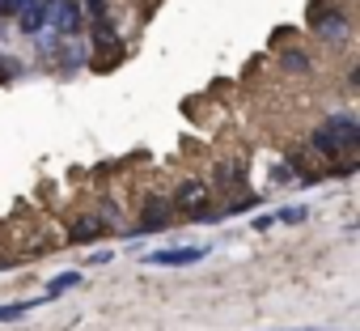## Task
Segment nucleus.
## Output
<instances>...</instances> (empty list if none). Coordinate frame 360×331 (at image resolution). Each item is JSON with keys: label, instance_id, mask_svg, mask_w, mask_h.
<instances>
[{"label": "nucleus", "instance_id": "nucleus-1", "mask_svg": "<svg viewBox=\"0 0 360 331\" xmlns=\"http://www.w3.org/2000/svg\"><path fill=\"white\" fill-rule=\"evenodd\" d=\"M309 22H314V35L318 39H326V43H343L347 39V30H352V22H347V13L339 9V5H318L314 13H309Z\"/></svg>", "mask_w": 360, "mask_h": 331}, {"label": "nucleus", "instance_id": "nucleus-2", "mask_svg": "<svg viewBox=\"0 0 360 331\" xmlns=\"http://www.w3.org/2000/svg\"><path fill=\"white\" fill-rule=\"evenodd\" d=\"M208 196H212V187L204 183V179H183L178 183V192H174V208L178 213H187V217H195V213H204L208 208Z\"/></svg>", "mask_w": 360, "mask_h": 331}, {"label": "nucleus", "instance_id": "nucleus-3", "mask_svg": "<svg viewBox=\"0 0 360 331\" xmlns=\"http://www.w3.org/2000/svg\"><path fill=\"white\" fill-rule=\"evenodd\" d=\"M208 255V246H165V251H148L144 263L148 268H191Z\"/></svg>", "mask_w": 360, "mask_h": 331}, {"label": "nucleus", "instance_id": "nucleus-4", "mask_svg": "<svg viewBox=\"0 0 360 331\" xmlns=\"http://www.w3.org/2000/svg\"><path fill=\"white\" fill-rule=\"evenodd\" d=\"M47 22H51L56 35H64V39H72V35L85 26V18H81V9H77V0H47Z\"/></svg>", "mask_w": 360, "mask_h": 331}, {"label": "nucleus", "instance_id": "nucleus-5", "mask_svg": "<svg viewBox=\"0 0 360 331\" xmlns=\"http://www.w3.org/2000/svg\"><path fill=\"white\" fill-rule=\"evenodd\" d=\"M174 213V204L165 200V196H157V200H144V208H140V225L131 230V234H157V230H169V217Z\"/></svg>", "mask_w": 360, "mask_h": 331}, {"label": "nucleus", "instance_id": "nucleus-6", "mask_svg": "<svg viewBox=\"0 0 360 331\" xmlns=\"http://www.w3.org/2000/svg\"><path fill=\"white\" fill-rule=\"evenodd\" d=\"M309 149H314L318 157H326V161H339V157H347V153H356L360 144H352V140H339V136H330L326 127H318V132L309 136Z\"/></svg>", "mask_w": 360, "mask_h": 331}, {"label": "nucleus", "instance_id": "nucleus-7", "mask_svg": "<svg viewBox=\"0 0 360 331\" xmlns=\"http://www.w3.org/2000/svg\"><path fill=\"white\" fill-rule=\"evenodd\" d=\"M322 127H326L330 136H339V140H352V144H360V119H356L352 111H330Z\"/></svg>", "mask_w": 360, "mask_h": 331}, {"label": "nucleus", "instance_id": "nucleus-8", "mask_svg": "<svg viewBox=\"0 0 360 331\" xmlns=\"http://www.w3.org/2000/svg\"><path fill=\"white\" fill-rule=\"evenodd\" d=\"M13 18H18V30H22V35H39V30L47 26V0H26Z\"/></svg>", "mask_w": 360, "mask_h": 331}, {"label": "nucleus", "instance_id": "nucleus-9", "mask_svg": "<svg viewBox=\"0 0 360 331\" xmlns=\"http://www.w3.org/2000/svg\"><path fill=\"white\" fill-rule=\"evenodd\" d=\"M102 234H106L102 217H98V213H85V217H77V221H72V230H68V242H72V246H81V242H94V238H102Z\"/></svg>", "mask_w": 360, "mask_h": 331}, {"label": "nucleus", "instance_id": "nucleus-10", "mask_svg": "<svg viewBox=\"0 0 360 331\" xmlns=\"http://www.w3.org/2000/svg\"><path fill=\"white\" fill-rule=\"evenodd\" d=\"M39 301H47V297H26V301H5L0 306V323H13V318H22V314H30Z\"/></svg>", "mask_w": 360, "mask_h": 331}, {"label": "nucleus", "instance_id": "nucleus-11", "mask_svg": "<svg viewBox=\"0 0 360 331\" xmlns=\"http://www.w3.org/2000/svg\"><path fill=\"white\" fill-rule=\"evenodd\" d=\"M77 285H81V272H60V276L47 285L43 297H60V293H68V289H77Z\"/></svg>", "mask_w": 360, "mask_h": 331}, {"label": "nucleus", "instance_id": "nucleus-12", "mask_svg": "<svg viewBox=\"0 0 360 331\" xmlns=\"http://www.w3.org/2000/svg\"><path fill=\"white\" fill-rule=\"evenodd\" d=\"M77 9H81V18H89L94 26L106 22V0H77Z\"/></svg>", "mask_w": 360, "mask_h": 331}, {"label": "nucleus", "instance_id": "nucleus-13", "mask_svg": "<svg viewBox=\"0 0 360 331\" xmlns=\"http://www.w3.org/2000/svg\"><path fill=\"white\" fill-rule=\"evenodd\" d=\"M115 43H119L115 26H110V22H98V26H94V47H102V51H106V47H115Z\"/></svg>", "mask_w": 360, "mask_h": 331}, {"label": "nucleus", "instance_id": "nucleus-14", "mask_svg": "<svg viewBox=\"0 0 360 331\" xmlns=\"http://www.w3.org/2000/svg\"><path fill=\"white\" fill-rule=\"evenodd\" d=\"M280 64H284V73H309V56L305 51H284Z\"/></svg>", "mask_w": 360, "mask_h": 331}, {"label": "nucleus", "instance_id": "nucleus-15", "mask_svg": "<svg viewBox=\"0 0 360 331\" xmlns=\"http://www.w3.org/2000/svg\"><path fill=\"white\" fill-rule=\"evenodd\" d=\"M305 217H309V208H305V204H288V208H280V213H276V221H284V225H301Z\"/></svg>", "mask_w": 360, "mask_h": 331}, {"label": "nucleus", "instance_id": "nucleus-16", "mask_svg": "<svg viewBox=\"0 0 360 331\" xmlns=\"http://www.w3.org/2000/svg\"><path fill=\"white\" fill-rule=\"evenodd\" d=\"M26 5V0H0V18H5V13H18Z\"/></svg>", "mask_w": 360, "mask_h": 331}, {"label": "nucleus", "instance_id": "nucleus-17", "mask_svg": "<svg viewBox=\"0 0 360 331\" xmlns=\"http://www.w3.org/2000/svg\"><path fill=\"white\" fill-rule=\"evenodd\" d=\"M297 331H326V327H297Z\"/></svg>", "mask_w": 360, "mask_h": 331}]
</instances>
